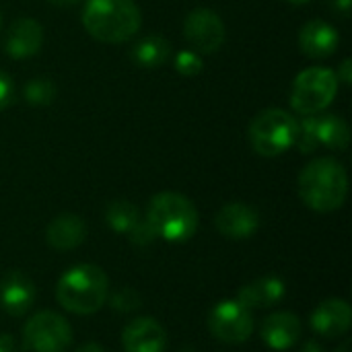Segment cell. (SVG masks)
<instances>
[{
  "label": "cell",
  "instance_id": "obj_1",
  "mask_svg": "<svg viewBox=\"0 0 352 352\" xmlns=\"http://www.w3.org/2000/svg\"><path fill=\"white\" fill-rule=\"evenodd\" d=\"M299 196L316 212L326 214L338 210L349 196V173L344 165L332 157L311 161L299 173Z\"/></svg>",
  "mask_w": 352,
  "mask_h": 352
},
{
  "label": "cell",
  "instance_id": "obj_2",
  "mask_svg": "<svg viewBox=\"0 0 352 352\" xmlns=\"http://www.w3.org/2000/svg\"><path fill=\"white\" fill-rule=\"evenodd\" d=\"M82 25L97 41L124 43L140 31L142 14L134 0H87Z\"/></svg>",
  "mask_w": 352,
  "mask_h": 352
},
{
  "label": "cell",
  "instance_id": "obj_3",
  "mask_svg": "<svg viewBox=\"0 0 352 352\" xmlns=\"http://www.w3.org/2000/svg\"><path fill=\"white\" fill-rule=\"evenodd\" d=\"M107 295V274L95 264H78L68 268L56 285L58 303L76 316H91L99 311L105 305Z\"/></svg>",
  "mask_w": 352,
  "mask_h": 352
},
{
  "label": "cell",
  "instance_id": "obj_4",
  "mask_svg": "<svg viewBox=\"0 0 352 352\" xmlns=\"http://www.w3.org/2000/svg\"><path fill=\"white\" fill-rule=\"evenodd\" d=\"M144 221L155 237L182 243L194 237L198 229V210L194 202L179 192H161L151 198Z\"/></svg>",
  "mask_w": 352,
  "mask_h": 352
},
{
  "label": "cell",
  "instance_id": "obj_5",
  "mask_svg": "<svg viewBox=\"0 0 352 352\" xmlns=\"http://www.w3.org/2000/svg\"><path fill=\"white\" fill-rule=\"evenodd\" d=\"M299 122L285 109L270 107L260 111L250 124V142L262 157H278L295 146Z\"/></svg>",
  "mask_w": 352,
  "mask_h": 352
},
{
  "label": "cell",
  "instance_id": "obj_6",
  "mask_svg": "<svg viewBox=\"0 0 352 352\" xmlns=\"http://www.w3.org/2000/svg\"><path fill=\"white\" fill-rule=\"evenodd\" d=\"M338 95V78L330 68L314 66L297 74L291 89V107L301 116L322 113Z\"/></svg>",
  "mask_w": 352,
  "mask_h": 352
},
{
  "label": "cell",
  "instance_id": "obj_7",
  "mask_svg": "<svg viewBox=\"0 0 352 352\" xmlns=\"http://www.w3.org/2000/svg\"><path fill=\"white\" fill-rule=\"evenodd\" d=\"M351 142L349 124L336 113H314L303 116L299 122L297 146L301 153H314L318 146H326L330 151H346Z\"/></svg>",
  "mask_w": 352,
  "mask_h": 352
},
{
  "label": "cell",
  "instance_id": "obj_8",
  "mask_svg": "<svg viewBox=\"0 0 352 352\" xmlns=\"http://www.w3.org/2000/svg\"><path fill=\"white\" fill-rule=\"evenodd\" d=\"M23 340L31 352H66L72 342V328L62 316L39 311L25 324Z\"/></svg>",
  "mask_w": 352,
  "mask_h": 352
},
{
  "label": "cell",
  "instance_id": "obj_9",
  "mask_svg": "<svg viewBox=\"0 0 352 352\" xmlns=\"http://www.w3.org/2000/svg\"><path fill=\"white\" fill-rule=\"evenodd\" d=\"M210 334L227 344H241L254 332V316L252 309L241 305L237 299L221 301L212 307L208 316Z\"/></svg>",
  "mask_w": 352,
  "mask_h": 352
},
{
  "label": "cell",
  "instance_id": "obj_10",
  "mask_svg": "<svg viewBox=\"0 0 352 352\" xmlns=\"http://www.w3.org/2000/svg\"><path fill=\"white\" fill-rule=\"evenodd\" d=\"M184 35L200 54H214L225 43V23L210 8H194L184 21Z\"/></svg>",
  "mask_w": 352,
  "mask_h": 352
},
{
  "label": "cell",
  "instance_id": "obj_11",
  "mask_svg": "<svg viewBox=\"0 0 352 352\" xmlns=\"http://www.w3.org/2000/svg\"><path fill=\"white\" fill-rule=\"evenodd\" d=\"M214 227L227 239H248V237H252L258 231V227H260V214L250 204L231 202V204H225L217 212Z\"/></svg>",
  "mask_w": 352,
  "mask_h": 352
},
{
  "label": "cell",
  "instance_id": "obj_12",
  "mask_svg": "<svg viewBox=\"0 0 352 352\" xmlns=\"http://www.w3.org/2000/svg\"><path fill=\"white\" fill-rule=\"evenodd\" d=\"M122 346L126 352H165L167 332L153 318H138L126 324L122 332Z\"/></svg>",
  "mask_w": 352,
  "mask_h": 352
},
{
  "label": "cell",
  "instance_id": "obj_13",
  "mask_svg": "<svg viewBox=\"0 0 352 352\" xmlns=\"http://www.w3.org/2000/svg\"><path fill=\"white\" fill-rule=\"evenodd\" d=\"M43 45V27L29 16H21L10 23L4 37V52L14 60L35 56Z\"/></svg>",
  "mask_w": 352,
  "mask_h": 352
},
{
  "label": "cell",
  "instance_id": "obj_14",
  "mask_svg": "<svg viewBox=\"0 0 352 352\" xmlns=\"http://www.w3.org/2000/svg\"><path fill=\"white\" fill-rule=\"evenodd\" d=\"M352 324V309L344 299H326L311 314V328L322 338H340Z\"/></svg>",
  "mask_w": 352,
  "mask_h": 352
},
{
  "label": "cell",
  "instance_id": "obj_15",
  "mask_svg": "<svg viewBox=\"0 0 352 352\" xmlns=\"http://www.w3.org/2000/svg\"><path fill=\"white\" fill-rule=\"evenodd\" d=\"M33 301H35V285L25 272L12 270L0 280V307L8 316L19 318L27 314Z\"/></svg>",
  "mask_w": 352,
  "mask_h": 352
},
{
  "label": "cell",
  "instance_id": "obj_16",
  "mask_svg": "<svg viewBox=\"0 0 352 352\" xmlns=\"http://www.w3.org/2000/svg\"><path fill=\"white\" fill-rule=\"evenodd\" d=\"M340 45V37L336 27H332L328 21L314 19L305 23L299 31V47L307 58L322 60L330 58Z\"/></svg>",
  "mask_w": 352,
  "mask_h": 352
},
{
  "label": "cell",
  "instance_id": "obj_17",
  "mask_svg": "<svg viewBox=\"0 0 352 352\" xmlns=\"http://www.w3.org/2000/svg\"><path fill=\"white\" fill-rule=\"evenodd\" d=\"M301 320L291 314V311H276L270 314L264 322H262V340L266 346H270L272 351H287L291 346H295L301 338Z\"/></svg>",
  "mask_w": 352,
  "mask_h": 352
},
{
  "label": "cell",
  "instance_id": "obj_18",
  "mask_svg": "<svg viewBox=\"0 0 352 352\" xmlns=\"http://www.w3.org/2000/svg\"><path fill=\"white\" fill-rule=\"evenodd\" d=\"M85 237H87L85 221L72 212H64V214L56 217L45 229L47 245L58 252H68V250L78 248L85 241Z\"/></svg>",
  "mask_w": 352,
  "mask_h": 352
},
{
  "label": "cell",
  "instance_id": "obj_19",
  "mask_svg": "<svg viewBox=\"0 0 352 352\" xmlns=\"http://www.w3.org/2000/svg\"><path fill=\"white\" fill-rule=\"evenodd\" d=\"M285 283L276 276H262L243 285L237 293V301L248 309H264L276 305L285 297Z\"/></svg>",
  "mask_w": 352,
  "mask_h": 352
},
{
  "label": "cell",
  "instance_id": "obj_20",
  "mask_svg": "<svg viewBox=\"0 0 352 352\" xmlns=\"http://www.w3.org/2000/svg\"><path fill=\"white\" fill-rule=\"evenodd\" d=\"M130 58L140 68H161L171 58V43L157 33L144 35L132 45Z\"/></svg>",
  "mask_w": 352,
  "mask_h": 352
},
{
  "label": "cell",
  "instance_id": "obj_21",
  "mask_svg": "<svg viewBox=\"0 0 352 352\" xmlns=\"http://www.w3.org/2000/svg\"><path fill=\"white\" fill-rule=\"evenodd\" d=\"M105 221L116 233H130L142 219L138 208L128 200H116L105 210Z\"/></svg>",
  "mask_w": 352,
  "mask_h": 352
},
{
  "label": "cell",
  "instance_id": "obj_22",
  "mask_svg": "<svg viewBox=\"0 0 352 352\" xmlns=\"http://www.w3.org/2000/svg\"><path fill=\"white\" fill-rule=\"evenodd\" d=\"M23 97L33 107H45L56 99V85L47 76L29 78L23 87Z\"/></svg>",
  "mask_w": 352,
  "mask_h": 352
},
{
  "label": "cell",
  "instance_id": "obj_23",
  "mask_svg": "<svg viewBox=\"0 0 352 352\" xmlns=\"http://www.w3.org/2000/svg\"><path fill=\"white\" fill-rule=\"evenodd\" d=\"M173 66H175V70H177L179 74H184V76H196V74H200L202 68H204L200 54H196V52H192V50H182V52H177L175 58H173Z\"/></svg>",
  "mask_w": 352,
  "mask_h": 352
},
{
  "label": "cell",
  "instance_id": "obj_24",
  "mask_svg": "<svg viewBox=\"0 0 352 352\" xmlns=\"http://www.w3.org/2000/svg\"><path fill=\"white\" fill-rule=\"evenodd\" d=\"M113 307L118 311H132L136 307H140V297L132 291V289H122L116 297H113Z\"/></svg>",
  "mask_w": 352,
  "mask_h": 352
},
{
  "label": "cell",
  "instance_id": "obj_25",
  "mask_svg": "<svg viewBox=\"0 0 352 352\" xmlns=\"http://www.w3.org/2000/svg\"><path fill=\"white\" fill-rule=\"evenodd\" d=\"M14 101V82L12 78L0 70V111L6 109Z\"/></svg>",
  "mask_w": 352,
  "mask_h": 352
},
{
  "label": "cell",
  "instance_id": "obj_26",
  "mask_svg": "<svg viewBox=\"0 0 352 352\" xmlns=\"http://www.w3.org/2000/svg\"><path fill=\"white\" fill-rule=\"evenodd\" d=\"M336 78L338 82H344V85H351L352 80V60L346 58L342 60V64L338 66V72H336Z\"/></svg>",
  "mask_w": 352,
  "mask_h": 352
},
{
  "label": "cell",
  "instance_id": "obj_27",
  "mask_svg": "<svg viewBox=\"0 0 352 352\" xmlns=\"http://www.w3.org/2000/svg\"><path fill=\"white\" fill-rule=\"evenodd\" d=\"M330 8L340 14L342 19H349L351 16V8H352V0H330Z\"/></svg>",
  "mask_w": 352,
  "mask_h": 352
},
{
  "label": "cell",
  "instance_id": "obj_28",
  "mask_svg": "<svg viewBox=\"0 0 352 352\" xmlns=\"http://www.w3.org/2000/svg\"><path fill=\"white\" fill-rule=\"evenodd\" d=\"M0 352H14V340L8 334H0Z\"/></svg>",
  "mask_w": 352,
  "mask_h": 352
},
{
  "label": "cell",
  "instance_id": "obj_29",
  "mask_svg": "<svg viewBox=\"0 0 352 352\" xmlns=\"http://www.w3.org/2000/svg\"><path fill=\"white\" fill-rule=\"evenodd\" d=\"M74 352H105L99 344H95V342H89V344H82L80 349H76Z\"/></svg>",
  "mask_w": 352,
  "mask_h": 352
},
{
  "label": "cell",
  "instance_id": "obj_30",
  "mask_svg": "<svg viewBox=\"0 0 352 352\" xmlns=\"http://www.w3.org/2000/svg\"><path fill=\"white\" fill-rule=\"evenodd\" d=\"M50 4H56V6H70V4H76L80 0H47Z\"/></svg>",
  "mask_w": 352,
  "mask_h": 352
},
{
  "label": "cell",
  "instance_id": "obj_31",
  "mask_svg": "<svg viewBox=\"0 0 352 352\" xmlns=\"http://www.w3.org/2000/svg\"><path fill=\"white\" fill-rule=\"evenodd\" d=\"M336 352H351V340H344V342L336 349Z\"/></svg>",
  "mask_w": 352,
  "mask_h": 352
},
{
  "label": "cell",
  "instance_id": "obj_32",
  "mask_svg": "<svg viewBox=\"0 0 352 352\" xmlns=\"http://www.w3.org/2000/svg\"><path fill=\"white\" fill-rule=\"evenodd\" d=\"M285 2H289V4H295V6H301V4H309L311 0H285Z\"/></svg>",
  "mask_w": 352,
  "mask_h": 352
},
{
  "label": "cell",
  "instance_id": "obj_33",
  "mask_svg": "<svg viewBox=\"0 0 352 352\" xmlns=\"http://www.w3.org/2000/svg\"><path fill=\"white\" fill-rule=\"evenodd\" d=\"M0 29H2V12H0Z\"/></svg>",
  "mask_w": 352,
  "mask_h": 352
}]
</instances>
